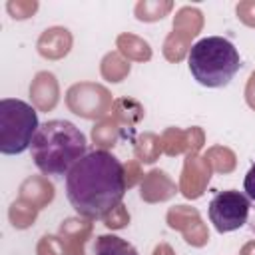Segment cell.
<instances>
[{"label":"cell","mask_w":255,"mask_h":255,"mask_svg":"<svg viewBox=\"0 0 255 255\" xmlns=\"http://www.w3.org/2000/svg\"><path fill=\"white\" fill-rule=\"evenodd\" d=\"M126 193L124 163L110 151L94 149L86 153L66 173V195L78 215L102 219L122 203Z\"/></svg>","instance_id":"1"},{"label":"cell","mask_w":255,"mask_h":255,"mask_svg":"<svg viewBox=\"0 0 255 255\" xmlns=\"http://www.w3.org/2000/svg\"><path fill=\"white\" fill-rule=\"evenodd\" d=\"M86 135L68 120L44 122L30 145L32 159L44 175H64L86 155Z\"/></svg>","instance_id":"2"},{"label":"cell","mask_w":255,"mask_h":255,"mask_svg":"<svg viewBox=\"0 0 255 255\" xmlns=\"http://www.w3.org/2000/svg\"><path fill=\"white\" fill-rule=\"evenodd\" d=\"M189 72L205 88H223L241 68L237 48L221 36H207L197 40L187 56Z\"/></svg>","instance_id":"3"},{"label":"cell","mask_w":255,"mask_h":255,"mask_svg":"<svg viewBox=\"0 0 255 255\" xmlns=\"http://www.w3.org/2000/svg\"><path fill=\"white\" fill-rule=\"evenodd\" d=\"M38 116L34 106L16 100H0V151L2 153H22L32 145V139L38 131Z\"/></svg>","instance_id":"4"},{"label":"cell","mask_w":255,"mask_h":255,"mask_svg":"<svg viewBox=\"0 0 255 255\" xmlns=\"http://www.w3.org/2000/svg\"><path fill=\"white\" fill-rule=\"evenodd\" d=\"M66 106L72 114L84 120H104L112 114L114 98L104 84L96 82H76L66 92Z\"/></svg>","instance_id":"5"},{"label":"cell","mask_w":255,"mask_h":255,"mask_svg":"<svg viewBox=\"0 0 255 255\" xmlns=\"http://www.w3.org/2000/svg\"><path fill=\"white\" fill-rule=\"evenodd\" d=\"M249 197L237 189L217 191L209 201V219L219 233H229L247 223Z\"/></svg>","instance_id":"6"},{"label":"cell","mask_w":255,"mask_h":255,"mask_svg":"<svg viewBox=\"0 0 255 255\" xmlns=\"http://www.w3.org/2000/svg\"><path fill=\"white\" fill-rule=\"evenodd\" d=\"M165 223L183 235L191 247H205L209 241V229L203 223L199 211L189 205H173L165 213Z\"/></svg>","instance_id":"7"},{"label":"cell","mask_w":255,"mask_h":255,"mask_svg":"<svg viewBox=\"0 0 255 255\" xmlns=\"http://www.w3.org/2000/svg\"><path fill=\"white\" fill-rule=\"evenodd\" d=\"M213 169L209 167L207 159L199 153H185L183 169L179 175V193L185 199H199L211 179Z\"/></svg>","instance_id":"8"},{"label":"cell","mask_w":255,"mask_h":255,"mask_svg":"<svg viewBox=\"0 0 255 255\" xmlns=\"http://www.w3.org/2000/svg\"><path fill=\"white\" fill-rule=\"evenodd\" d=\"M94 233V223L88 217H66L58 225V235L64 241L68 255H86V243Z\"/></svg>","instance_id":"9"},{"label":"cell","mask_w":255,"mask_h":255,"mask_svg":"<svg viewBox=\"0 0 255 255\" xmlns=\"http://www.w3.org/2000/svg\"><path fill=\"white\" fill-rule=\"evenodd\" d=\"M30 102L38 112H52L60 102V84L48 70L38 72L30 82Z\"/></svg>","instance_id":"10"},{"label":"cell","mask_w":255,"mask_h":255,"mask_svg":"<svg viewBox=\"0 0 255 255\" xmlns=\"http://www.w3.org/2000/svg\"><path fill=\"white\" fill-rule=\"evenodd\" d=\"M177 191H179V185H175V181L163 169H157V167L149 169L139 183V197L145 203L169 201Z\"/></svg>","instance_id":"11"},{"label":"cell","mask_w":255,"mask_h":255,"mask_svg":"<svg viewBox=\"0 0 255 255\" xmlns=\"http://www.w3.org/2000/svg\"><path fill=\"white\" fill-rule=\"evenodd\" d=\"M72 44H74V36H72V32L68 28L50 26L38 36L36 50L46 60H62L64 56L70 54Z\"/></svg>","instance_id":"12"},{"label":"cell","mask_w":255,"mask_h":255,"mask_svg":"<svg viewBox=\"0 0 255 255\" xmlns=\"http://www.w3.org/2000/svg\"><path fill=\"white\" fill-rule=\"evenodd\" d=\"M143 116H145V110H143V106H141L137 100H133V98H116V100H114L112 118L120 124L124 135L129 137L131 141L135 139V137H133L135 126L143 120Z\"/></svg>","instance_id":"13"},{"label":"cell","mask_w":255,"mask_h":255,"mask_svg":"<svg viewBox=\"0 0 255 255\" xmlns=\"http://www.w3.org/2000/svg\"><path fill=\"white\" fill-rule=\"evenodd\" d=\"M54 195H56L54 183L44 175H30L18 187V197L28 201V203H32L38 209L48 207L52 203Z\"/></svg>","instance_id":"14"},{"label":"cell","mask_w":255,"mask_h":255,"mask_svg":"<svg viewBox=\"0 0 255 255\" xmlns=\"http://www.w3.org/2000/svg\"><path fill=\"white\" fill-rule=\"evenodd\" d=\"M116 48L129 62H147V60H151V46H149V42L143 40L137 34H131V32L118 34Z\"/></svg>","instance_id":"15"},{"label":"cell","mask_w":255,"mask_h":255,"mask_svg":"<svg viewBox=\"0 0 255 255\" xmlns=\"http://www.w3.org/2000/svg\"><path fill=\"white\" fill-rule=\"evenodd\" d=\"M122 135H124V131H122L120 124H118L112 116H108V118L96 122L94 128H92V133H90L92 143H94L98 149H104V151L112 149V147L118 143V139H120Z\"/></svg>","instance_id":"16"},{"label":"cell","mask_w":255,"mask_h":255,"mask_svg":"<svg viewBox=\"0 0 255 255\" xmlns=\"http://www.w3.org/2000/svg\"><path fill=\"white\" fill-rule=\"evenodd\" d=\"M171 30H177L193 40L203 30V12L197 6H181L171 20Z\"/></svg>","instance_id":"17"},{"label":"cell","mask_w":255,"mask_h":255,"mask_svg":"<svg viewBox=\"0 0 255 255\" xmlns=\"http://www.w3.org/2000/svg\"><path fill=\"white\" fill-rule=\"evenodd\" d=\"M131 72V64L129 60H126L118 50H112L108 52L102 62H100V74L104 80L112 82V84H120L124 82Z\"/></svg>","instance_id":"18"},{"label":"cell","mask_w":255,"mask_h":255,"mask_svg":"<svg viewBox=\"0 0 255 255\" xmlns=\"http://www.w3.org/2000/svg\"><path fill=\"white\" fill-rule=\"evenodd\" d=\"M133 143V153L135 159L141 163H153L159 159L161 151V135H157L155 131H141L135 135Z\"/></svg>","instance_id":"19"},{"label":"cell","mask_w":255,"mask_h":255,"mask_svg":"<svg viewBox=\"0 0 255 255\" xmlns=\"http://www.w3.org/2000/svg\"><path fill=\"white\" fill-rule=\"evenodd\" d=\"M203 157L207 159L209 167L215 173H223L225 175V173H231L237 167V155L227 145H211V147H207Z\"/></svg>","instance_id":"20"},{"label":"cell","mask_w":255,"mask_h":255,"mask_svg":"<svg viewBox=\"0 0 255 255\" xmlns=\"http://www.w3.org/2000/svg\"><path fill=\"white\" fill-rule=\"evenodd\" d=\"M189 50H191V38L177 32V30H171L165 40H163V46H161V52H163V58L167 62H181L185 56H189Z\"/></svg>","instance_id":"21"},{"label":"cell","mask_w":255,"mask_h":255,"mask_svg":"<svg viewBox=\"0 0 255 255\" xmlns=\"http://www.w3.org/2000/svg\"><path fill=\"white\" fill-rule=\"evenodd\" d=\"M173 10L171 0H139L133 6V16L139 22H157Z\"/></svg>","instance_id":"22"},{"label":"cell","mask_w":255,"mask_h":255,"mask_svg":"<svg viewBox=\"0 0 255 255\" xmlns=\"http://www.w3.org/2000/svg\"><path fill=\"white\" fill-rule=\"evenodd\" d=\"M94 255H137L135 247L118 235H98L94 243Z\"/></svg>","instance_id":"23"},{"label":"cell","mask_w":255,"mask_h":255,"mask_svg":"<svg viewBox=\"0 0 255 255\" xmlns=\"http://www.w3.org/2000/svg\"><path fill=\"white\" fill-rule=\"evenodd\" d=\"M38 211H40L38 207H34L32 203H28V201H24V199L18 197L8 207V219H10L12 227H16V229H28L38 219Z\"/></svg>","instance_id":"24"},{"label":"cell","mask_w":255,"mask_h":255,"mask_svg":"<svg viewBox=\"0 0 255 255\" xmlns=\"http://www.w3.org/2000/svg\"><path fill=\"white\" fill-rule=\"evenodd\" d=\"M161 151L169 157L187 153V133L181 128H165L161 131Z\"/></svg>","instance_id":"25"},{"label":"cell","mask_w":255,"mask_h":255,"mask_svg":"<svg viewBox=\"0 0 255 255\" xmlns=\"http://www.w3.org/2000/svg\"><path fill=\"white\" fill-rule=\"evenodd\" d=\"M38 0H8L6 10L14 20H26L36 14L38 10Z\"/></svg>","instance_id":"26"},{"label":"cell","mask_w":255,"mask_h":255,"mask_svg":"<svg viewBox=\"0 0 255 255\" xmlns=\"http://www.w3.org/2000/svg\"><path fill=\"white\" fill-rule=\"evenodd\" d=\"M36 255H68L60 235H42L36 245Z\"/></svg>","instance_id":"27"},{"label":"cell","mask_w":255,"mask_h":255,"mask_svg":"<svg viewBox=\"0 0 255 255\" xmlns=\"http://www.w3.org/2000/svg\"><path fill=\"white\" fill-rule=\"evenodd\" d=\"M102 221H104V225L108 227V229H124V227H128L129 225V213H128V209H126V205L124 203H120V205H116L112 211H108L104 217H102Z\"/></svg>","instance_id":"28"},{"label":"cell","mask_w":255,"mask_h":255,"mask_svg":"<svg viewBox=\"0 0 255 255\" xmlns=\"http://www.w3.org/2000/svg\"><path fill=\"white\" fill-rule=\"evenodd\" d=\"M143 169H141V161L137 159H128L124 163V179H126V187H133L137 183H141L143 179Z\"/></svg>","instance_id":"29"},{"label":"cell","mask_w":255,"mask_h":255,"mask_svg":"<svg viewBox=\"0 0 255 255\" xmlns=\"http://www.w3.org/2000/svg\"><path fill=\"white\" fill-rule=\"evenodd\" d=\"M235 14L245 26L255 28V0H239L235 4Z\"/></svg>","instance_id":"30"},{"label":"cell","mask_w":255,"mask_h":255,"mask_svg":"<svg viewBox=\"0 0 255 255\" xmlns=\"http://www.w3.org/2000/svg\"><path fill=\"white\" fill-rule=\"evenodd\" d=\"M187 133V153H199L205 145V133L199 126H191L185 129Z\"/></svg>","instance_id":"31"},{"label":"cell","mask_w":255,"mask_h":255,"mask_svg":"<svg viewBox=\"0 0 255 255\" xmlns=\"http://www.w3.org/2000/svg\"><path fill=\"white\" fill-rule=\"evenodd\" d=\"M243 187H245V195L255 201V161H253V165L249 167V171H247V175H245Z\"/></svg>","instance_id":"32"},{"label":"cell","mask_w":255,"mask_h":255,"mask_svg":"<svg viewBox=\"0 0 255 255\" xmlns=\"http://www.w3.org/2000/svg\"><path fill=\"white\" fill-rule=\"evenodd\" d=\"M245 102L255 112V70L251 72V76H249V80L245 84Z\"/></svg>","instance_id":"33"},{"label":"cell","mask_w":255,"mask_h":255,"mask_svg":"<svg viewBox=\"0 0 255 255\" xmlns=\"http://www.w3.org/2000/svg\"><path fill=\"white\" fill-rule=\"evenodd\" d=\"M151 255H175V251L171 249L169 243H157V245L153 247V253H151Z\"/></svg>","instance_id":"34"},{"label":"cell","mask_w":255,"mask_h":255,"mask_svg":"<svg viewBox=\"0 0 255 255\" xmlns=\"http://www.w3.org/2000/svg\"><path fill=\"white\" fill-rule=\"evenodd\" d=\"M239 255H255V241H249V243H245V245L241 247Z\"/></svg>","instance_id":"35"},{"label":"cell","mask_w":255,"mask_h":255,"mask_svg":"<svg viewBox=\"0 0 255 255\" xmlns=\"http://www.w3.org/2000/svg\"><path fill=\"white\" fill-rule=\"evenodd\" d=\"M251 231L255 233V215H253V219H251Z\"/></svg>","instance_id":"36"}]
</instances>
